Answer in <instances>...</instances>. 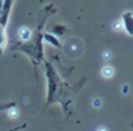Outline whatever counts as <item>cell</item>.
<instances>
[{
    "instance_id": "6da1fadb",
    "label": "cell",
    "mask_w": 133,
    "mask_h": 131,
    "mask_svg": "<svg viewBox=\"0 0 133 131\" xmlns=\"http://www.w3.org/2000/svg\"><path fill=\"white\" fill-rule=\"evenodd\" d=\"M45 77H46V86H48V103H53L56 96L61 91V79L57 72L49 62H45Z\"/></svg>"
},
{
    "instance_id": "7a4b0ae2",
    "label": "cell",
    "mask_w": 133,
    "mask_h": 131,
    "mask_svg": "<svg viewBox=\"0 0 133 131\" xmlns=\"http://www.w3.org/2000/svg\"><path fill=\"white\" fill-rule=\"evenodd\" d=\"M43 34L36 33L35 35H32V38L22 45V51L26 52L32 60L40 61L43 58Z\"/></svg>"
},
{
    "instance_id": "3957f363",
    "label": "cell",
    "mask_w": 133,
    "mask_h": 131,
    "mask_svg": "<svg viewBox=\"0 0 133 131\" xmlns=\"http://www.w3.org/2000/svg\"><path fill=\"white\" fill-rule=\"evenodd\" d=\"M12 7H13L12 1H4L3 3V7H1V10H0V26L3 29H5V26L8 23V18H9Z\"/></svg>"
},
{
    "instance_id": "277c9868",
    "label": "cell",
    "mask_w": 133,
    "mask_h": 131,
    "mask_svg": "<svg viewBox=\"0 0 133 131\" xmlns=\"http://www.w3.org/2000/svg\"><path fill=\"white\" fill-rule=\"evenodd\" d=\"M122 27L125 30L128 35H133V13L132 12H125L122 16Z\"/></svg>"
},
{
    "instance_id": "5b68a950",
    "label": "cell",
    "mask_w": 133,
    "mask_h": 131,
    "mask_svg": "<svg viewBox=\"0 0 133 131\" xmlns=\"http://www.w3.org/2000/svg\"><path fill=\"white\" fill-rule=\"evenodd\" d=\"M49 34L54 35L56 38L58 37H62L65 33H66V26L63 23H59V22H56V23H52L50 26H48V31Z\"/></svg>"
},
{
    "instance_id": "8992f818",
    "label": "cell",
    "mask_w": 133,
    "mask_h": 131,
    "mask_svg": "<svg viewBox=\"0 0 133 131\" xmlns=\"http://www.w3.org/2000/svg\"><path fill=\"white\" fill-rule=\"evenodd\" d=\"M18 37H19V40L21 42H25V43H27L31 38H32V33H31V30L29 29V27H21L19 30H18Z\"/></svg>"
},
{
    "instance_id": "52a82bcc",
    "label": "cell",
    "mask_w": 133,
    "mask_h": 131,
    "mask_svg": "<svg viewBox=\"0 0 133 131\" xmlns=\"http://www.w3.org/2000/svg\"><path fill=\"white\" fill-rule=\"evenodd\" d=\"M43 42H46V43H49L50 45H53L56 48H61V43H59L58 38H56L54 35H52L49 33H44L43 34Z\"/></svg>"
},
{
    "instance_id": "ba28073f",
    "label": "cell",
    "mask_w": 133,
    "mask_h": 131,
    "mask_svg": "<svg viewBox=\"0 0 133 131\" xmlns=\"http://www.w3.org/2000/svg\"><path fill=\"white\" fill-rule=\"evenodd\" d=\"M101 74H102V77H105V78H111V77L114 75V68H112L111 65H105V66L101 69Z\"/></svg>"
},
{
    "instance_id": "9c48e42d",
    "label": "cell",
    "mask_w": 133,
    "mask_h": 131,
    "mask_svg": "<svg viewBox=\"0 0 133 131\" xmlns=\"http://www.w3.org/2000/svg\"><path fill=\"white\" fill-rule=\"evenodd\" d=\"M6 43V37H5V29H3L0 26V51L4 48V45Z\"/></svg>"
},
{
    "instance_id": "30bf717a",
    "label": "cell",
    "mask_w": 133,
    "mask_h": 131,
    "mask_svg": "<svg viewBox=\"0 0 133 131\" xmlns=\"http://www.w3.org/2000/svg\"><path fill=\"white\" fill-rule=\"evenodd\" d=\"M94 103H96V104H94V106H99V104H98V103H99V100H94Z\"/></svg>"
},
{
    "instance_id": "8fae6325",
    "label": "cell",
    "mask_w": 133,
    "mask_h": 131,
    "mask_svg": "<svg viewBox=\"0 0 133 131\" xmlns=\"http://www.w3.org/2000/svg\"><path fill=\"white\" fill-rule=\"evenodd\" d=\"M98 131H107V130H106V129H99Z\"/></svg>"
}]
</instances>
